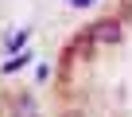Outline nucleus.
<instances>
[{
  "label": "nucleus",
  "instance_id": "1",
  "mask_svg": "<svg viewBox=\"0 0 132 117\" xmlns=\"http://www.w3.org/2000/svg\"><path fill=\"white\" fill-rule=\"evenodd\" d=\"M82 43H89V47H113V43H120V24L117 20H101V24H93V27H86L78 35V47Z\"/></svg>",
  "mask_w": 132,
  "mask_h": 117
},
{
  "label": "nucleus",
  "instance_id": "2",
  "mask_svg": "<svg viewBox=\"0 0 132 117\" xmlns=\"http://www.w3.org/2000/svg\"><path fill=\"white\" fill-rule=\"evenodd\" d=\"M16 117H35V105H31V101H27V98H23V101H20V105H16Z\"/></svg>",
  "mask_w": 132,
  "mask_h": 117
}]
</instances>
